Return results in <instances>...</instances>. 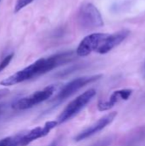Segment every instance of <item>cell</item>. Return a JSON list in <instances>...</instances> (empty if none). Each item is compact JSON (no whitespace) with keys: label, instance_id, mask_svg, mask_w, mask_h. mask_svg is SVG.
<instances>
[{"label":"cell","instance_id":"cell-7","mask_svg":"<svg viewBox=\"0 0 145 146\" xmlns=\"http://www.w3.org/2000/svg\"><path fill=\"white\" fill-rule=\"evenodd\" d=\"M57 126L58 124L56 121H50L42 127H38L32 130H29L26 133H22L20 139V146H26L34 140L45 137L50 133L52 129H54Z\"/></svg>","mask_w":145,"mask_h":146},{"label":"cell","instance_id":"cell-1","mask_svg":"<svg viewBox=\"0 0 145 146\" xmlns=\"http://www.w3.org/2000/svg\"><path fill=\"white\" fill-rule=\"evenodd\" d=\"M76 56L77 55L74 51H66L55 54L46 58H40L25 68L4 79L0 82V85L3 86H11L38 77L57 67L73 61Z\"/></svg>","mask_w":145,"mask_h":146},{"label":"cell","instance_id":"cell-14","mask_svg":"<svg viewBox=\"0 0 145 146\" xmlns=\"http://www.w3.org/2000/svg\"><path fill=\"white\" fill-rule=\"evenodd\" d=\"M33 0H17L15 5V12L17 13L23 8H25L26 5L30 4Z\"/></svg>","mask_w":145,"mask_h":146},{"label":"cell","instance_id":"cell-11","mask_svg":"<svg viewBox=\"0 0 145 146\" xmlns=\"http://www.w3.org/2000/svg\"><path fill=\"white\" fill-rule=\"evenodd\" d=\"M145 137V128L139 129L138 131L133 133L132 134H131V136L129 137L128 139H126V145H132L133 144L142 140V139H144Z\"/></svg>","mask_w":145,"mask_h":146},{"label":"cell","instance_id":"cell-2","mask_svg":"<svg viewBox=\"0 0 145 146\" xmlns=\"http://www.w3.org/2000/svg\"><path fill=\"white\" fill-rule=\"evenodd\" d=\"M77 19L79 25L85 30H93L103 26V20L100 11L91 3H85L80 7Z\"/></svg>","mask_w":145,"mask_h":146},{"label":"cell","instance_id":"cell-3","mask_svg":"<svg viewBox=\"0 0 145 146\" xmlns=\"http://www.w3.org/2000/svg\"><path fill=\"white\" fill-rule=\"evenodd\" d=\"M97 92L95 89H90L84 93L80 94L79 97L74 98L72 102L68 104V105L63 110V111L57 117L56 122L58 125L62 124L71 118L75 116L96 95Z\"/></svg>","mask_w":145,"mask_h":146},{"label":"cell","instance_id":"cell-17","mask_svg":"<svg viewBox=\"0 0 145 146\" xmlns=\"http://www.w3.org/2000/svg\"><path fill=\"white\" fill-rule=\"evenodd\" d=\"M59 142H60V138H58V139H55L54 141H52L49 145H47V146H58V145H59Z\"/></svg>","mask_w":145,"mask_h":146},{"label":"cell","instance_id":"cell-8","mask_svg":"<svg viewBox=\"0 0 145 146\" xmlns=\"http://www.w3.org/2000/svg\"><path fill=\"white\" fill-rule=\"evenodd\" d=\"M116 115H117V112H111V113L104 115L103 117L99 119L97 122H95L93 125H91V127H87L86 129H85L81 133H79L74 138V140L76 142H79V141H82L84 139H86L95 135L96 133H97L100 131H102L103 129H104L107 126H109L115 119Z\"/></svg>","mask_w":145,"mask_h":146},{"label":"cell","instance_id":"cell-16","mask_svg":"<svg viewBox=\"0 0 145 146\" xmlns=\"http://www.w3.org/2000/svg\"><path fill=\"white\" fill-rule=\"evenodd\" d=\"M8 94H9V90H7V89H2V90H0V99L3 98H4Z\"/></svg>","mask_w":145,"mask_h":146},{"label":"cell","instance_id":"cell-9","mask_svg":"<svg viewBox=\"0 0 145 146\" xmlns=\"http://www.w3.org/2000/svg\"><path fill=\"white\" fill-rule=\"evenodd\" d=\"M129 30H121L113 34H109L96 50L99 54H106L121 44L129 35Z\"/></svg>","mask_w":145,"mask_h":146},{"label":"cell","instance_id":"cell-10","mask_svg":"<svg viewBox=\"0 0 145 146\" xmlns=\"http://www.w3.org/2000/svg\"><path fill=\"white\" fill-rule=\"evenodd\" d=\"M133 91L132 89H121L115 91L108 100L100 101L97 104V109L100 111H106L111 110L116 104L121 101H126L130 98Z\"/></svg>","mask_w":145,"mask_h":146},{"label":"cell","instance_id":"cell-18","mask_svg":"<svg viewBox=\"0 0 145 146\" xmlns=\"http://www.w3.org/2000/svg\"><path fill=\"white\" fill-rule=\"evenodd\" d=\"M142 76L144 77V79H145V62L144 63V66L142 68Z\"/></svg>","mask_w":145,"mask_h":146},{"label":"cell","instance_id":"cell-5","mask_svg":"<svg viewBox=\"0 0 145 146\" xmlns=\"http://www.w3.org/2000/svg\"><path fill=\"white\" fill-rule=\"evenodd\" d=\"M55 90H56L55 86H46L40 91H37L36 92L27 97L17 100L15 103L13 104L12 108L16 110H25L31 109L36 106L37 104L49 99L55 92Z\"/></svg>","mask_w":145,"mask_h":146},{"label":"cell","instance_id":"cell-19","mask_svg":"<svg viewBox=\"0 0 145 146\" xmlns=\"http://www.w3.org/2000/svg\"><path fill=\"white\" fill-rule=\"evenodd\" d=\"M3 104H1L0 105V115L3 113Z\"/></svg>","mask_w":145,"mask_h":146},{"label":"cell","instance_id":"cell-4","mask_svg":"<svg viewBox=\"0 0 145 146\" xmlns=\"http://www.w3.org/2000/svg\"><path fill=\"white\" fill-rule=\"evenodd\" d=\"M102 77H103V74H96V75H91V76L79 77L75 80H73L72 81L68 82L67 85H65L62 88V90L55 97L52 102L55 104V105L58 104L63 102L64 100H66L67 98H68L69 97H71L72 95H73L82 87L87 86L88 84L99 80Z\"/></svg>","mask_w":145,"mask_h":146},{"label":"cell","instance_id":"cell-13","mask_svg":"<svg viewBox=\"0 0 145 146\" xmlns=\"http://www.w3.org/2000/svg\"><path fill=\"white\" fill-rule=\"evenodd\" d=\"M114 139H115L114 136H109V137H107L105 139H103L96 142L95 144H93L91 146H109L113 143Z\"/></svg>","mask_w":145,"mask_h":146},{"label":"cell","instance_id":"cell-6","mask_svg":"<svg viewBox=\"0 0 145 146\" xmlns=\"http://www.w3.org/2000/svg\"><path fill=\"white\" fill-rule=\"evenodd\" d=\"M108 33H92L85 37L79 43L75 53L78 56H86L92 51H96L103 41L107 38Z\"/></svg>","mask_w":145,"mask_h":146},{"label":"cell","instance_id":"cell-15","mask_svg":"<svg viewBox=\"0 0 145 146\" xmlns=\"http://www.w3.org/2000/svg\"><path fill=\"white\" fill-rule=\"evenodd\" d=\"M13 57H14V54L11 53V54L6 56L3 60L0 62V72L3 71V70L10 63V62H11V60L13 59Z\"/></svg>","mask_w":145,"mask_h":146},{"label":"cell","instance_id":"cell-12","mask_svg":"<svg viewBox=\"0 0 145 146\" xmlns=\"http://www.w3.org/2000/svg\"><path fill=\"white\" fill-rule=\"evenodd\" d=\"M22 133L13 137H7L0 140V146H20V139Z\"/></svg>","mask_w":145,"mask_h":146}]
</instances>
